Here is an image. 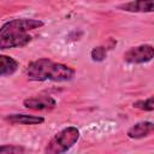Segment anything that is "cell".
Returning a JSON list of instances; mask_svg holds the SVG:
<instances>
[{"mask_svg":"<svg viewBox=\"0 0 154 154\" xmlns=\"http://www.w3.org/2000/svg\"><path fill=\"white\" fill-rule=\"evenodd\" d=\"M23 106L34 111H51L57 107V101L49 95H37L25 99L23 101Z\"/></svg>","mask_w":154,"mask_h":154,"instance_id":"5b68a950","label":"cell"},{"mask_svg":"<svg viewBox=\"0 0 154 154\" xmlns=\"http://www.w3.org/2000/svg\"><path fill=\"white\" fill-rule=\"evenodd\" d=\"M7 122L11 124H20V125H38L45 122L43 117L40 116H30V114H23V113H16V114H8L5 117Z\"/></svg>","mask_w":154,"mask_h":154,"instance_id":"9c48e42d","label":"cell"},{"mask_svg":"<svg viewBox=\"0 0 154 154\" xmlns=\"http://www.w3.org/2000/svg\"><path fill=\"white\" fill-rule=\"evenodd\" d=\"M108 48L107 46H97V47H94L90 52V57H91V60L93 61H102L106 59L107 57V52H108Z\"/></svg>","mask_w":154,"mask_h":154,"instance_id":"8fae6325","label":"cell"},{"mask_svg":"<svg viewBox=\"0 0 154 154\" xmlns=\"http://www.w3.org/2000/svg\"><path fill=\"white\" fill-rule=\"evenodd\" d=\"M132 106L137 109H141V111H148V112H152L154 109V103H153V96H149L148 99L146 100H137L132 103Z\"/></svg>","mask_w":154,"mask_h":154,"instance_id":"7c38bea8","label":"cell"},{"mask_svg":"<svg viewBox=\"0 0 154 154\" xmlns=\"http://www.w3.org/2000/svg\"><path fill=\"white\" fill-rule=\"evenodd\" d=\"M45 23L40 19H30V18H18V19H12L6 23H4L0 26V37L5 35H11V34H23L28 32L34 29H38L43 26Z\"/></svg>","mask_w":154,"mask_h":154,"instance_id":"3957f363","label":"cell"},{"mask_svg":"<svg viewBox=\"0 0 154 154\" xmlns=\"http://www.w3.org/2000/svg\"><path fill=\"white\" fill-rule=\"evenodd\" d=\"M18 67H19V63L14 58L10 55L0 54V77L13 75L18 70Z\"/></svg>","mask_w":154,"mask_h":154,"instance_id":"30bf717a","label":"cell"},{"mask_svg":"<svg viewBox=\"0 0 154 154\" xmlns=\"http://www.w3.org/2000/svg\"><path fill=\"white\" fill-rule=\"evenodd\" d=\"M25 148L22 146L14 144H2L0 146V154H14V153H24Z\"/></svg>","mask_w":154,"mask_h":154,"instance_id":"4fadbf2b","label":"cell"},{"mask_svg":"<svg viewBox=\"0 0 154 154\" xmlns=\"http://www.w3.org/2000/svg\"><path fill=\"white\" fill-rule=\"evenodd\" d=\"M154 57V48L152 45H140L128 49L123 59L128 64H146L149 63Z\"/></svg>","mask_w":154,"mask_h":154,"instance_id":"277c9868","label":"cell"},{"mask_svg":"<svg viewBox=\"0 0 154 154\" xmlns=\"http://www.w3.org/2000/svg\"><path fill=\"white\" fill-rule=\"evenodd\" d=\"M32 37L26 32L23 34H11L0 37V51L10 48H19L30 43Z\"/></svg>","mask_w":154,"mask_h":154,"instance_id":"8992f818","label":"cell"},{"mask_svg":"<svg viewBox=\"0 0 154 154\" xmlns=\"http://www.w3.org/2000/svg\"><path fill=\"white\" fill-rule=\"evenodd\" d=\"M153 131H154V124L152 122L144 120V122H138L134 124L126 131V135L131 140H141V138L149 136Z\"/></svg>","mask_w":154,"mask_h":154,"instance_id":"ba28073f","label":"cell"},{"mask_svg":"<svg viewBox=\"0 0 154 154\" xmlns=\"http://www.w3.org/2000/svg\"><path fill=\"white\" fill-rule=\"evenodd\" d=\"M76 75V70L69 65L55 63L48 58H40L28 64L25 69V76L30 81L43 82H67Z\"/></svg>","mask_w":154,"mask_h":154,"instance_id":"6da1fadb","label":"cell"},{"mask_svg":"<svg viewBox=\"0 0 154 154\" xmlns=\"http://www.w3.org/2000/svg\"><path fill=\"white\" fill-rule=\"evenodd\" d=\"M117 8L134 13H152L154 10V0H132L118 5Z\"/></svg>","mask_w":154,"mask_h":154,"instance_id":"52a82bcc","label":"cell"},{"mask_svg":"<svg viewBox=\"0 0 154 154\" xmlns=\"http://www.w3.org/2000/svg\"><path fill=\"white\" fill-rule=\"evenodd\" d=\"M79 140V130L76 126H67L57 132L45 148L47 154H60L72 148Z\"/></svg>","mask_w":154,"mask_h":154,"instance_id":"7a4b0ae2","label":"cell"}]
</instances>
